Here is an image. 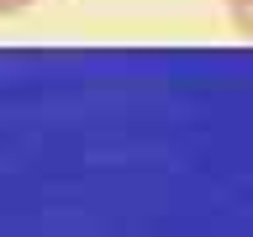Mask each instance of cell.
<instances>
[{
	"mask_svg": "<svg viewBox=\"0 0 253 237\" xmlns=\"http://www.w3.org/2000/svg\"><path fill=\"white\" fill-rule=\"evenodd\" d=\"M227 21H232L237 37H248V42H253V0H227Z\"/></svg>",
	"mask_w": 253,
	"mask_h": 237,
	"instance_id": "obj_1",
	"label": "cell"
},
{
	"mask_svg": "<svg viewBox=\"0 0 253 237\" xmlns=\"http://www.w3.org/2000/svg\"><path fill=\"white\" fill-rule=\"evenodd\" d=\"M37 0H0V16H16V11H32Z\"/></svg>",
	"mask_w": 253,
	"mask_h": 237,
	"instance_id": "obj_2",
	"label": "cell"
}]
</instances>
